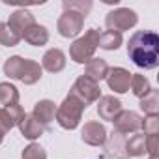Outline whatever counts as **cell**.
I'll list each match as a JSON object with an SVG mask.
<instances>
[{
	"mask_svg": "<svg viewBox=\"0 0 159 159\" xmlns=\"http://www.w3.org/2000/svg\"><path fill=\"white\" fill-rule=\"evenodd\" d=\"M127 56L135 66L155 69L159 64V36L150 30H139L129 38Z\"/></svg>",
	"mask_w": 159,
	"mask_h": 159,
	"instance_id": "1",
	"label": "cell"
},
{
	"mask_svg": "<svg viewBox=\"0 0 159 159\" xmlns=\"http://www.w3.org/2000/svg\"><path fill=\"white\" fill-rule=\"evenodd\" d=\"M84 109H86V105L83 101H79L73 96H67L60 103V107L56 109V116L54 118H56V122H58L60 127H64V129H75V127H79V124H81Z\"/></svg>",
	"mask_w": 159,
	"mask_h": 159,
	"instance_id": "2",
	"label": "cell"
},
{
	"mask_svg": "<svg viewBox=\"0 0 159 159\" xmlns=\"http://www.w3.org/2000/svg\"><path fill=\"white\" fill-rule=\"evenodd\" d=\"M99 30L90 28L88 32H84V36H81L79 39L73 41V45L69 47V56L73 62L77 64H86L88 60L94 58V52L98 49L99 43Z\"/></svg>",
	"mask_w": 159,
	"mask_h": 159,
	"instance_id": "3",
	"label": "cell"
},
{
	"mask_svg": "<svg viewBox=\"0 0 159 159\" xmlns=\"http://www.w3.org/2000/svg\"><path fill=\"white\" fill-rule=\"evenodd\" d=\"M69 96L77 98L79 101H83V103L88 107L90 103H94V101H98V99L101 98V88H99L98 83L90 81V79L84 77V75H81V77H79L77 81L73 83V86H71V90H69Z\"/></svg>",
	"mask_w": 159,
	"mask_h": 159,
	"instance_id": "4",
	"label": "cell"
},
{
	"mask_svg": "<svg viewBox=\"0 0 159 159\" xmlns=\"http://www.w3.org/2000/svg\"><path fill=\"white\" fill-rule=\"evenodd\" d=\"M139 17L133 10L129 8H118L114 11H111L107 17H105V26L107 30H112V32H118L122 34L124 30H129L137 25Z\"/></svg>",
	"mask_w": 159,
	"mask_h": 159,
	"instance_id": "5",
	"label": "cell"
},
{
	"mask_svg": "<svg viewBox=\"0 0 159 159\" xmlns=\"http://www.w3.org/2000/svg\"><path fill=\"white\" fill-rule=\"evenodd\" d=\"M84 15L73 11V10H64V13L60 15L58 23H56V30L62 38H75L81 34L83 26H84Z\"/></svg>",
	"mask_w": 159,
	"mask_h": 159,
	"instance_id": "6",
	"label": "cell"
},
{
	"mask_svg": "<svg viewBox=\"0 0 159 159\" xmlns=\"http://www.w3.org/2000/svg\"><path fill=\"white\" fill-rule=\"evenodd\" d=\"M140 122L142 118L133 112V111H120L118 116L112 120L114 124V131L120 135H127V133H137L140 129Z\"/></svg>",
	"mask_w": 159,
	"mask_h": 159,
	"instance_id": "7",
	"label": "cell"
},
{
	"mask_svg": "<svg viewBox=\"0 0 159 159\" xmlns=\"http://www.w3.org/2000/svg\"><path fill=\"white\" fill-rule=\"evenodd\" d=\"M107 84L111 90H114L116 94H125L129 90L131 84V73L124 67H112L107 73Z\"/></svg>",
	"mask_w": 159,
	"mask_h": 159,
	"instance_id": "8",
	"label": "cell"
},
{
	"mask_svg": "<svg viewBox=\"0 0 159 159\" xmlns=\"http://www.w3.org/2000/svg\"><path fill=\"white\" fill-rule=\"evenodd\" d=\"M13 32H17L19 36H21V39H23V34L32 26V25H36V19H34V15L28 11V10H15L11 15H10V21L6 23Z\"/></svg>",
	"mask_w": 159,
	"mask_h": 159,
	"instance_id": "9",
	"label": "cell"
},
{
	"mask_svg": "<svg viewBox=\"0 0 159 159\" xmlns=\"http://www.w3.org/2000/svg\"><path fill=\"white\" fill-rule=\"evenodd\" d=\"M83 140L90 146H103L107 140V129L99 122H86L83 127Z\"/></svg>",
	"mask_w": 159,
	"mask_h": 159,
	"instance_id": "10",
	"label": "cell"
},
{
	"mask_svg": "<svg viewBox=\"0 0 159 159\" xmlns=\"http://www.w3.org/2000/svg\"><path fill=\"white\" fill-rule=\"evenodd\" d=\"M105 157L107 159H125V135L112 131L109 140H105Z\"/></svg>",
	"mask_w": 159,
	"mask_h": 159,
	"instance_id": "11",
	"label": "cell"
},
{
	"mask_svg": "<svg viewBox=\"0 0 159 159\" xmlns=\"http://www.w3.org/2000/svg\"><path fill=\"white\" fill-rule=\"evenodd\" d=\"M98 101H99V103H98V114H99L101 120L112 122V120L118 116V112L122 111V103H120V99H116L114 96H101Z\"/></svg>",
	"mask_w": 159,
	"mask_h": 159,
	"instance_id": "12",
	"label": "cell"
},
{
	"mask_svg": "<svg viewBox=\"0 0 159 159\" xmlns=\"http://www.w3.org/2000/svg\"><path fill=\"white\" fill-rule=\"evenodd\" d=\"M32 116H34L43 127H47V125L54 120V116H56V105H54L51 99H41V101H38V103L34 105Z\"/></svg>",
	"mask_w": 159,
	"mask_h": 159,
	"instance_id": "13",
	"label": "cell"
},
{
	"mask_svg": "<svg viewBox=\"0 0 159 159\" xmlns=\"http://www.w3.org/2000/svg\"><path fill=\"white\" fill-rule=\"evenodd\" d=\"M41 67L51 73H60L66 67V54L60 49H49L41 58Z\"/></svg>",
	"mask_w": 159,
	"mask_h": 159,
	"instance_id": "14",
	"label": "cell"
},
{
	"mask_svg": "<svg viewBox=\"0 0 159 159\" xmlns=\"http://www.w3.org/2000/svg\"><path fill=\"white\" fill-rule=\"evenodd\" d=\"M109 69L111 67H109V64L103 58H92V60L86 62L84 77H88L90 81H94V83H99V81H103V79L107 77Z\"/></svg>",
	"mask_w": 159,
	"mask_h": 159,
	"instance_id": "15",
	"label": "cell"
},
{
	"mask_svg": "<svg viewBox=\"0 0 159 159\" xmlns=\"http://www.w3.org/2000/svg\"><path fill=\"white\" fill-rule=\"evenodd\" d=\"M19 129H21L23 137L28 139V140H36V139H39V137L43 135V131H45V127H43V125H41L32 114H26V116L23 118V122L19 124Z\"/></svg>",
	"mask_w": 159,
	"mask_h": 159,
	"instance_id": "16",
	"label": "cell"
},
{
	"mask_svg": "<svg viewBox=\"0 0 159 159\" xmlns=\"http://www.w3.org/2000/svg\"><path fill=\"white\" fill-rule=\"evenodd\" d=\"M23 39L26 41V43H30V45H34V47H41V45H45L47 41H49V30L43 26V25H32L25 34H23Z\"/></svg>",
	"mask_w": 159,
	"mask_h": 159,
	"instance_id": "17",
	"label": "cell"
},
{
	"mask_svg": "<svg viewBox=\"0 0 159 159\" xmlns=\"http://www.w3.org/2000/svg\"><path fill=\"white\" fill-rule=\"evenodd\" d=\"M41 75H43V67L36 60L25 58V67H23V73H21L19 81L25 83V84H36L41 79Z\"/></svg>",
	"mask_w": 159,
	"mask_h": 159,
	"instance_id": "18",
	"label": "cell"
},
{
	"mask_svg": "<svg viewBox=\"0 0 159 159\" xmlns=\"http://www.w3.org/2000/svg\"><path fill=\"white\" fill-rule=\"evenodd\" d=\"M129 88H131V92L139 98V99H142L146 94H150V90H152V86H150V81L144 77V75H140V73H131V84H129Z\"/></svg>",
	"mask_w": 159,
	"mask_h": 159,
	"instance_id": "19",
	"label": "cell"
},
{
	"mask_svg": "<svg viewBox=\"0 0 159 159\" xmlns=\"http://www.w3.org/2000/svg\"><path fill=\"white\" fill-rule=\"evenodd\" d=\"M140 109L144 111L146 116H157L159 114V92L152 88L150 94H146L140 99Z\"/></svg>",
	"mask_w": 159,
	"mask_h": 159,
	"instance_id": "20",
	"label": "cell"
},
{
	"mask_svg": "<svg viewBox=\"0 0 159 159\" xmlns=\"http://www.w3.org/2000/svg\"><path fill=\"white\" fill-rule=\"evenodd\" d=\"M125 153L131 157H140L146 153V137L144 135H133L129 140H125Z\"/></svg>",
	"mask_w": 159,
	"mask_h": 159,
	"instance_id": "21",
	"label": "cell"
},
{
	"mask_svg": "<svg viewBox=\"0 0 159 159\" xmlns=\"http://www.w3.org/2000/svg\"><path fill=\"white\" fill-rule=\"evenodd\" d=\"M122 34H118V32H112V30H105V32H101L99 34V43H98V47H101V49H105V51H116L120 45H122Z\"/></svg>",
	"mask_w": 159,
	"mask_h": 159,
	"instance_id": "22",
	"label": "cell"
},
{
	"mask_svg": "<svg viewBox=\"0 0 159 159\" xmlns=\"http://www.w3.org/2000/svg\"><path fill=\"white\" fill-rule=\"evenodd\" d=\"M0 103L4 107H11L19 103V90L10 83H0Z\"/></svg>",
	"mask_w": 159,
	"mask_h": 159,
	"instance_id": "23",
	"label": "cell"
},
{
	"mask_svg": "<svg viewBox=\"0 0 159 159\" xmlns=\"http://www.w3.org/2000/svg\"><path fill=\"white\" fill-rule=\"evenodd\" d=\"M23 67H25V58L21 56H11L6 60L4 64V73L10 77V79H21V73H23Z\"/></svg>",
	"mask_w": 159,
	"mask_h": 159,
	"instance_id": "24",
	"label": "cell"
},
{
	"mask_svg": "<svg viewBox=\"0 0 159 159\" xmlns=\"http://www.w3.org/2000/svg\"><path fill=\"white\" fill-rule=\"evenodd\" d=\"M21 41V36L17 32H13L6 23H0V43L6 47H15Z\"/></svg>",
	"mask_w": 159,
	"mask_h": 159,
	"instance_id": "25",
	"label": "cell"
},
{
	"mask_svg": "<svg viewBox=\"0 0 159 159\" xmlns=\"http://www.w3.org/2000/svg\"><path fill=\"white\" fill-rule=\"evenodd\" d=\"M64 10H73V11H79L83 13L84 17L88 15V11L92 10V2H84V0H64Z\"/></svg>",
	"mask_w": 159,
	"mask_h": 159,
	"instance_id": "26",
	"label": "cell"
},
{
	"mask_svg": "<svg viewBox=\"0 0 159 159\" xmlns=\"http://www.w3.org/2000/svg\"><path fill=\"white\" fill-rule=\"evenodd\" d=\"M21 159H47V152H45L39 144L32 142V144H28V146L23 150Z\"/></svg>",
	"mask_w": 159,
	"mask_h": 159,
	"instance_id": "27",
	"label": "cell"
},
{
	"mask_svg": "<svg viewBox=\"0 0 159 159\" xmlns=\"http://www.w3.org/2000/svg\"><path fill=\"white\" fill-rule=\"evenodd\" d=\"M140 129L144 135H159V116H146L140 122Z\"/></svg>",
	"mask_w": 159,
	"mask_h": 159,
	"instance_id": "28",
	"label": "cell"
},
{
	"mask_svg": "<svg viewBox=\"0 0 159 159\" xmlns=\"http://www.w3.org/2000/svg\"><path fill=\"white\" fill-rule=\"evenodd\" d=\"M13 127H15V124H13V120L10 118L8 111H6V109H0V144H2V140H4V135H6L8 131H11Z\"/></svg>",
	"mask_w": 159,
	"mask_h": 159,
	"instance_id": "29",
	"label": "cell"
},
{
	"mask_svg": "<svg viewBox=\"0 0 159 159\" xmlns=\"http://www.w3.org/2000/svg\"><path fill=\"white\" fill-rule=\"evenodd\" d=\"M6 111H8V114H10V118L13 120V124L15 125H19L21 122H23V118L26 116V112H25V109L17 103V105H11V107H4Z\"/></svg>",
	"mask_w": 159,
	"mask_h": 159,
	"instance_id": "30",
	"label": "cell"
},
{
	"mask_svg": "<svg viewBox=\"0 0 159 159\" xmlns=\"http://www.w3.org/2000/svg\"><path fill=\"white\" fill-rule=\"evenodd\" d=\"M144 137H146V153L148 155H157L159 135H144Z\"/></svg>",
	"mask_w": 159,
	"mask_h": 159,
	"instance_id": "31",
	"label": "cell"
}]
</instances>
